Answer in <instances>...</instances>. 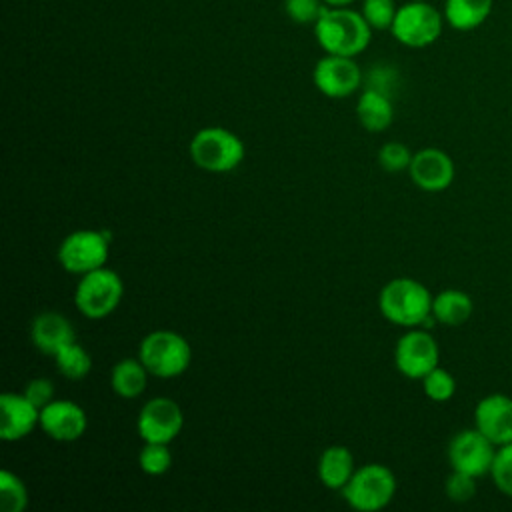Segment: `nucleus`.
<instances>
[{"instance_id":"obj_16","label":"nucleus","mask_w":512,"mask_h":512,"mask_svg":"<svg viewBox=\"0 0 512 512\" xmlns=\"http://www.w3.org/2000/svg\"><path fill=\"white\" fill-rule=\"evenodd\" d=\"M40 428V408L22 392H4L0 396V438L16 442Z\"/></svg>"},{"instance_id":"obj_33","label":"nucleus","mask_w":512,"mask_h":512,"mask_svg":"<svg viewBox=\"0 0 512 512\" xmlns=\"http://www.w3.org/2000/svg\"><path fill=\"white\" fill-rule=\"evenodd\" d=\"M322 2L332 8H340V6H350L354 0H322Z\"/></svg>"},{"instance_id":"obj_22","label":"nucleus","mask_w":512,"mask_h":512,"mask_svg":"<svg viewBox=\"0 0 512 512\" xmlns=\"http://www.w3.org/2000/svg\"><path fill=\"white\" fill-rule=\"evenodd\" d=\"M494 0H444V20L450 28L470 32L486 22Z\"/></svg>"},{"instance_id":"obj_32","label":"nucleus","mask_w":512,"mask_h":512,"mask_svg":"<svg viewBox=\"0 0 512 512\" xmlns=\"http://www.w3.org/2000/svg\"><path fill=\"white\" fill-rule=\"evenodd\" d=\"M22 394L38 408H44L48 402L54 400V384L48 378H32L26 382Z\"/></svg>"},{"instance_id":"obj_5","label":"nucleus","mask_w":512,"mask_h":512,"mask_svg":"<svg viewBox=\"0 0 512 512\" xmlns=\"http://www.w3.org/2000/svg\"><path fill=\"white\" fill-rule=\"evenodd\" d=\"M396 486V476L388 466L370 462L356 468L340 492L350 508L358 512H378L392 502Z\"/></svg>"},{"instance_id":"obj_30","label":"nucleus","mask_w":512,"mask_h":512,"mask_svg":"<svg viewBox=\"0 0 512 512\" xmlns=\"http://www.w3.org/2000/svg\"><path fill=\"white\" fill-rule=\"evenodd\" d=\"M326 4L322 0H284L286 16L296 24H312L320 18Z\"/></svg>"},{"instance_id":"obj_11","label":"nucleus","mask_w":512,"mask_h":512,"mask_svg":"<svg viewBox=\"0 0 512 512\" xmlns=\"http://www.w3.org/2000/svg\"><path fill=\"white\" fill-rule=\"evenodd\" d=\"M184 426L180 404L168 396H156L144 402L136 418V432L144 442L170 444Z\"/></svg>"},{"instance_id":"obj_6","label":"nucleus","mask_w":512,"mask_h":512,"mask_svg":"<svg viewBox=\"0 0 512 512\" xmlns=\"http://www.w3.org/2000/svg\"><path fill=\"white\" fill-rule=\"evenodd\" d=\"M124 296V282L112 268H96L78 276L74 290V304L78 312L90 320H102L110 316Z\"/></svg>"},{"instance_id":"obj_2","label":"nucleus","mask_w":512,"mask_h":512,"mask_svg":"<svg viewBox=\"0 0 512 512\" xmlns=\"http://www.w3.org/2000/svg\"><path fill=\"white\" fill-rule=\"evenodd\" d=\"M432 294L430 290L408 276L392 278L378 294L380 314L394 326L418 328L436 322L432 316Z\"/></svg>"},{"instance_id":"obj_20","label":"nucleus","mask_w":512,"mask_h":512,"mask_svg":"<svg viewBox=\"0 0 512 512\" xmlns=\"http://www.w3.org/2000/svg\"><path fill=\"white\" fill-rule=\"evenodd\" d=\"M474 312L472 298L458 288H446L432 298V316L444 326H462Z\"/></svg>"},{"instance_id":"obj_19","label":"nucleus","mask_w":512,"mask_h":512,"mask_svg":"<svg viewBox=\"0 0 512 512\" xmlns=\"http://www.w3.org/2000/svg\"><path fill=\"white\" fill-rule=\"evenodd\" d=\"M356 116L364 130L374 132V134L384 132L394 120V104L388 94H384L376 88H366L358 96Z\"/></svg>"},{"instance_id":"obj_26","label":"nucleus","mask_w":512,"mask_h":512,"mask_svg":"<svg viewBox=\"0 0 512 512\" xmlns=\"http://www.w3.org/2000/svg\"><path fill=\"white\" fill-rule=\"evenodd\" d=\"M422 390L432 402H448L456 392V380L448 370L436 366L422 378Z\"/></svg>"},{"instance_id":"obj_3","label":"nucleus","mask_w":512,"mask_h":512,"mask_svg":"<svg viewBox=\"0 0 512 512\" xmlns=\"http://www.w3.org/2000/svg\"><path fill=\"white\" fill-rule=\"evenodd\" d=\"M192 162L212 174H224L238 168L244 160L246 148L238 134L222 126L200 128L188 146Z\"/></svg>"},{"instance_id":"obj_23","label":"nucleus","mask_w":512,"mask_h":512,"mask_svg":"<svg viewBox=\"0 0 512 512\" xmlns=\"http://www.w3.org/2000/svg\"><path fill=\"white\" fill-rule=\"evenodd\" d=\"M52 358H54V364H56L58 372L68 380H82L92 370L90 352L82 344H78L76 340L66 344L64 348H60Z\"/></svg>"},{"instance_id":"obj_14","label":"nucleus","mask_w":512,"mask_h":512,"mask_svg":"<svg viewBox=\"0 0 512 512\" xmlns=\"http://www.w3.org/2000/svg\"><path fill=\"white\" fill-rule=\"evenodd\" d=\"M410 180L424 192H442L454 182V162L452 158L434 146L422 148L412 156L408 166Z\"/></svg>"},{"instance_id":"obj_25","label":"nucleus","mask_w":512,"mask_h":512,"mask_svg":"<svg viewBox=\"0 0 512 512\" xmlns=\"http://www.w3.org/2000/svg\"><path fill=\"white\" fill-rule=\"evenodd\" d=\"M138 466L148 476H162L172 468V450L170 444L144 442L138 452Z\"/></svg>"},{"instance_id":"obj_29","label":"nucleus","mask_w":512,"mask_h":512,"mask_svg":"<svg viewBox=\"0 0 512 512\" xmlns=\"http://www.w3.org/2000/svg\"><path fill=\"white\" fill-rule=\"evenodd\" d=\"M412 156L414 154L408 150L406 144L390 140V142L380 146V150H378V164L386 172H402V170H408V166L412 162Z\"/></svg>"},{"instance_id":"obj_24","label":"nucleus","mask_w":512,"mask_h":512,"mask_svg":"<svg viewBox=\"0 0 512 512\" xmlns=\"http://www.w3.org/2000/svg\"><path fill=\"white\" fill-rule=\"evenodd\" d=\"M0 506L4 512H24L28 506V488L12 470L0 472Z\"/></svg>"},{"instance_id":"obj_13","label":"nucleus","mask_w":512,"mask_h":512,"mask_svg":"<svg viewBox=\"0 0 512 512\" xmlns=\"http://www.w3.org/2000/svg\"><path fill=\"white\" fill-rule=\"evenodd\" d=\"M88 428L86 410L74 400L54 398L40 408V430L58 442H74L84 436Z\"/></svg>"},{"instance_id":"obj_27","label":"nucleus","mask_w":512,"mask_h":512,"mask_svg":"<svg viewBox=\"0 0 512 512\" xmlns=\"http://www.w3.org/2000/svg\"><path fill=\"white\" fill-rule=\"evenodd\" d=\"M490 478L504 496L512 498V442L496 448Z\"/></svg>"},{"instance_id":"obj_7","label":"nucleus","mask_w":512,"mask_h":512,"mask_svg":"<svg viewBox=\"0 0 512 512\" xmlns=\"http://www.w3.org/2000/svg\"><path fill=\"white\" fill-rule=\"evenodd\" d=\"M444 14L424 0H408L398 6L390 34L408 48H426L434 44L444 28Z\"/></svg>"},{"instance_id":"obj_9","label":"nucleus","mask_w":512,"mask_h":512,"mask_svg":"<svg viewBox=\"0 0 512 512\" xmlns=\"http://www.w3.org/2000/svg\"><path fill=\"white\" fill-rule=\"evenodd\" d=\"M394 364L402 376L422 380L440 366V346L426 328H406L394 346Z\"/></svg>"},{"instance_id":"obj_8","label":"nucleus","mask_w":512,"mask_h":512,"mask_svg":"<svg viewBox=\"0 0 512 512\" xmlns=\"http://www.w3.org/2000/svg\"><path fill=\"white\" fill-rule=\"evenodd\" d=\"M110 234L106 230L82 228L62 238L56 258L58 264L76 276L106 266L110 254Z\"/></svg>"},{"instance_id":"obj_34","label":"nucleus","mask_w":512,"mask_h":512,"mask_svg":"<svg viewBox=\"0 0 512 512\" xmlns=\"http://www.w3.org/2000/svg\"><path fill=\"white\" fill-rule=\"evenodd\" d=\"M424 2H430V0H424Z\"/></svg>"},{"instance_id":"obj_15","label":"nucleus","mask_w":512,"mask_h":512,"mask_svg":"<svg viewBox=\"0 0 512 512\" xmlns=\"http://www.w3.org/2000/svg\"><path fill=\"white\" fill-rule=\"evenodd\" d=\"M474 426L496 446L512 442V398L488 394L474 406Z\"/></svg>"},{"instance_id":"obj_28","label":"nucleus","mask_w":512,"mask_h":512,"mask_svg":"<svg viewBox=\"0 0 512 512\" xmlns=\"http://www.w3.org/2000/svg\"><path fill=\"white\" fill-rule=\"evenodd\" d=\"M360 12L372 30H390L398 6L394 0H362Z\"/></svg>"},{"instance_id":"obj_12","label":"nucleus","mask_w":512,"mask_h":512,"mask_svg":"<svg viewBox=\"0 0 512 512\" xmlns=\"http://www.w3.org/2000/svg\"><path fill=\"white\" fill-rule=\"evenodd\" d=\"M312 82L328 98H348L362 84V70L352 56H322L312 70Z\"/></svg>"},{"instance_id":"obj_1","label":"nucleus","mask_w":512,"mask_h":512,"mask_svg":"<svg viewBox=\"0 0 512 512\" xmlns=\"http://www.w3.org/2000/svg\"><path fill=\"white\" fill-rule=\"evenodd\" d=\"M314 36L326 54L354 58L368 48L372 40V28L364 20L362 12H356L348 6H326L320 18L314 22Z\"/></svg>"},{"instance_id":"obj_18","label":"nucleus","mask_w":512,"mask_h":512,"mask_svg":"<svg viewBox=\"0 0 512 512\" xmlns=\"http://www.w3.org/2000/svg\"><path fill=\"white\" fill-rule=\"evenodd\" d=\"M318 480L330 488V490H342L348 480L352 478L356 464H354V454L350 448L342 444H334L324 448V452L318 458Z\"/></svg>"},{"instance_id":"obj_21","label":"nucleus","mask_w":512,"mask_h":512,"mask_svg":"<svg viewBox=\"0 0 512 512\" xmlns=\"http://www.w3.org/2000/svg\"><path fill=\"white\" fill-rule=\"evenodd\" d=\"M148 376H150V372L146 370V366L142 364V360L138 356L122 358L112 366L110 386L116 396H120L124 400H132V398H138L140 394H144V390L148 386Z\"/></svg>"},{"instance_id":"obj_10","label":"nucleus","mask_w":512,"mask_h":512,"mask_svg":"<svg viewBox=\"0 0 512 512\" xmlns=\"http://www.w3.org/2000/svg\"><path fill=\"white\" fill-rule=\"evenodd\" d=\"M496 448L498 446L492 444L476 426L464 428L456 432L448 442L450 468L474 478L490 474Z\"/></svg>"},{"instance_id":"obj_4","label":"nucleus","mask_w":512,"mask_h":512,"mask_svg":"<svg viewBox=\"0 0 512 512\" xmlns=\"http://www.w3.org/2000/svg\"><path fill=\"white\" fill-rule=\"evenodd\" d=\"M138 358L156 378H176L184 374L192 364L190 342L174 330H152L138 346Z\"/></svg>"},{"instance_id":"obj_31","label":"nucleus","mask_w":512,"mask_h":512,"mask_svg":"<svg viewBox=\"0 0 512 512\" xmlns=\"http://www.w3.org/2000/svg\"><path fill=\"white\" fill-rule=\"evenodd\" d=\"M444 490H446V496L448 500L452 502H468L474 498L476 494V478L470 476V474H464V472H458V470H452L450 476L446 478V484H444Z\"/></svg>"},{"instance_id":"obj_17","label":"nucleus","mask_w":512,"mask_h":512,"mask_svg":"<svg viewBox=\"0 0 512 512\" xmlns=\"http://www.w3.org/2000/svg\"><path fill=\"white\" fill-rule=\"evenodd\" d=\"M32 344L46 356H54L60 348L76 340V330L72 322L54 310L40 312L30 324Z\"/></svg>"}]
</instances>
